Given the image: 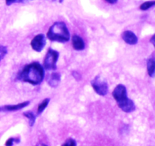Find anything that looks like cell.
Wrapping results in <instances>:
<instances>
[{
	"label": "cell",
	"instance_id": "obj_1",
	"mask_svg": "<svg viewBox=\"0 0 155 146\" xmlns=\"http://www.w3.org/2000/svg\"><path fill=\"white\" fill-rule=\"evenodd\" d=\"M45 76L44 68L37 62L27 64L18 73L17 79L22 82H27L33 85H39L42 82Z\"/></svg>",
	"mask_w": 155,
	"mask_h": 146
},
{
	"label": "cell",
	"instance_id": "obj_2",
	"mask_svg": "<svg viewBox=\"0 0 155 146\" xmlns=\"http://www.w3.org/2000/svg\"><path fill=\"white\" fill-rule=\"evenodd\" d=\"M114 98L117 103L119 107L126 113L133 112L136 109L134 102L127 97V91L126 87L122 84L116 86L112 93Z\"/></svg>",
	"mask_w": 155,
	"mask_h": 146
},
{
	"label": "cell",
	"instance_id": "obj_3",
	"mask_svg": "<svg viewBox=\"0 0 155 146\" xmlns=\"http://www.w3.org/2000/svg\"><path fill=\"white\" fill-rule=\"evenodd\" d=\"M47 38L51 41L66 43L70 40V32L65 23L57 21L50 27L47 32Z\"/></svg>",
	"mask_w": 155,
	"mask_h": 146
},
{
	"label": "cell",
	"instance_id": "obj_4",
	"mask_svg": "<svg viewBox=\"0 0 155 146\" xmlns=\"http://www.w3.org/2000/svg\"><path fill=\"white\" fill-rule=\"evenodd\" d=\"M59 57V53L56 50L49 48L47 51L43 62V68L47 70H55L57 68V61Z\"/></svg>",
	"mask_w": 155,
	"mask_h": 146
},
{
	"label": "cell",
	"instance_id": "obj_5",
	"mask_svg": "<svg viewBox=\"0 0 155 146\" xmlns=\"http://www.w3.org/2000/svg\"><path fill=\"white\" fill-rule=\"evenodd\" d=\"M92 88L95 93L101 96H104L107 94L108 91V85L107 83L104 80H103L100 75H97L96 77L94 78L91 82Z\"/></svg>",
	"mask_w": 155,
	"mask_h": 146
},
{
	"label": "cell",
	"instance_id": "obj_6",
	"mask_svg": "<svg viewBox=\"0 0 155 146\" xmlns=\"http://www.w3.org/2000/svg\"><path fill=\"white\" fill-rule=\"evenodd\" d=\"M45 40H46V38H45V35L42 33H39L33 38L31 43H30V45L33 50L36 52H40L45 47Z\"/></svg>",
	"mask_w": 155,
	"mask_h": 146
},
{
	"label": "cell",
	"instance_id": "obj_7",
	"mask_svg": "<svg viewBox=\"0 0 155 146\" xmlns=\"http://www.w3.org/2000/svg\"><path fill=\"white\" fill-rule=\"evenodd\" d=\"M29 104H30V101H25L23 103H18V104L0 106V112H11V111L19 110V109L26 107Z\"/></svg>",
	"mask_w": 155,
	"mask_h": 146
},
{
	"label": "cell",
	"instance_id": "obj_8",
	"mask_svg": "<svg viewBox=\"0 0 155 146\" xmlns=\"http://www.w3.org/2000/svg\"><path fill=\"white\" fill-rule=\"evenodd\" d=\"M122 38L124 42L130 45H135L138 42V37L131 30H126L123 33Z\"/></svg>",
	"mask_w": 155,
	"mask_h": 146
},
{
	"label": "cell",
	"instance_id": "obj_9",
	"mask_svg": "<svg viewBox=\"0 0 155 146\" xmlns=\"http://www.w3.org/2000/svg\"><path fill=\"white\" fill-rule=\"evenodd\" d=\"M72 45L74 50H83L85 48V43L82 37L78 35H74L72 36Z\"/></svg>",
	"mask_w": 155,
	"mask_h": 146
},
{
	"label": "cell",
	"instance_id": "obj_10",
	"mask_svg": "<svg viewBox=\"0 0 155 146\" xmlns=\"http://www.w3.org/2000/svg\"><path fill=\"white\" fill-rule=\"evenodd\" d=\"M147 69H148V73L150 77L154 78L155 76V53L148 59Z\"/></svg>",
	"mask_w": 155,
	"mask_h": 146
},
{
	"label": "cell",
	"instance_id": "obj_11",
	"mask_svg": "<svg viewBox=\"0 0 155 146\" xmlns=\"http://www.w3.org/2000/svg\"><path fill=\"white\" fill-rule=\"evenodd\" d=\"M61 81V75L59 73L54 72L50 75L48 79V84L51 88H56L59 85Z\"/></svg>",
	"mask_w": 155,
	"mask_h": 146
},
{
	"label": "cell",
	"instance_id": "obj_12",
	"mask_svg": "<svg viewBox=\"0 0 155 146\" xmlns=\"http://www.w3.org/2000/svg\"><path fill=\"white\" fill-rule=\"evenodd\" d=\"M49 101H50L49 98H45L40 103H39L37 108V115H40V114L43 112L44 109H45V108L47 107V106H48Z\"/></svg>",
	"mask_w": 155,
	"mask_h": 146
},
{
	"label": "cell",
	"instance_id": "obj_13",
	"mask_svg": "<svg viewBox=\"0 0 155 146\" xmlns=\"http://www.w3.org/2000/svg\"><path fill=\"white\" fill-rule=\"evenodd\" d=\"M23 115L25 117H27L29 120V124L30 126H33L34 125L35 122H36V116L34 115L33 112L31 111H27V112H24Z\"/></svg>",
	"mask_w": 155,
	"mask_h": 146
},
{
	"label": "cell",
	"instance_id": "obj_14",
	"mask_svg": "<svg viewBox=\"0 0 155 146\" xmlns=\"http://www.w3.org/2000/svg\"><path fill=\"white\" fill-rule=\"evenodd\" d=\"M155 6V1H148L142 3L140 5V9L142 11H146L148 9H149L150 8Z\"/></svg>",
	"mask_w": 155,
	"mask_h": 146
},
{
	"label": "cell",
	"instance_id": "obj_15",
	"mask_svg": "<svg viewBox=\"0 0 155 146\" xmlns=\"http://www.w3.org/2000/svg\"><path fill=\"white\" fill-rule=\"evenodd\" d=\"M7 53H8L7 47H5V46L0 45V61H1L5 56V55L7 54Z\"/></svg>",
	"mask_w": 155,
	"mask_h": 146
},
{
	"label": "cell",
	"instance_id": "obj_16",
	"mask_svg": "<svg viewBox=\"0 0 155 146\" xmlns=\"http://www.w3.org/2000/svg\"><path fill=\"white\" fill-rule=\"evenodd\" d=\"M20 141L19 138H10L6 141L5 146H13L14 143H18Z\"/></svg>",
	"mask_w": 155,
	"mask_h": 146
},
{
	"label": "cell",
	"instance_id": "obj_17",
	"mask_svg": "<svg viewBox=\"0 0 155 146\" xmlns=\"http://www.w3.org/2000/svg\"><path fill=\"white\" fill-rule=\"evenodd\" d=\"M61 146H77V142L73 138H68Z\"/></svg>",
	"mask_w": 155,
	"mask_h": 146
},
{
	"label": "cell",
	"instance_id": "obj_18",
	"mask_svg": "<svg viewBox=\"0 0 155 146\" xmlns=\"http://www.w3.org/2000/svg\"><path fill=\"white\" fill-rule=\"evenodd\" d=\"M22 2H24V0H5V3L7 5H11L14 3Z\"/></svg>",
	"mask_w": 155,
	"mask_h": 146
},
{
	"label": "cell",
	"instance_id": "obj_19",
	"mask_svg": "<svg viewBox=\"0 0 155 146\" xmlns=\"http://www.w3.org/2000/svg\"><path fill=\"white\" fill-rule=\"evenodd\" d=\"M150 42H151V43H152L153 45H154V47H155V33H154V35H153L152 36H151V40H150Z\"/></svg>",
	"mask_w": 155,
	"mask_h": 146
},
{
	"label": "cell",
	"instance_id": "obj_20",
	"mask_svg": "<svg viewBox=\"0 0 155 146\" xmlns=\"http://www.w3.org/2000/svg\"><path fill=\"white\" fill-rule=\"evenodd\" d=\"M107 2L110 3V4H114V3H116L117 2V0H105Z\"/></svg>",
	"mask_w": 155,
	"mask_h": 146
},
{
	"label": "cell",
	"instance_id": "obj_21",
	"mask_svg": "<svg viewBox=\"0 0 155 146\" xmlns=\"http://www.w3.org/2000/svg\"><path fill=\"white\" fill-rule=\"evenodd\" d=\"M36 146H47V145L46 144H43V143H39V144H38Z\"/></svg>",
	"mask_w": 155,
	"mask_h": 146
}]
</instances>
